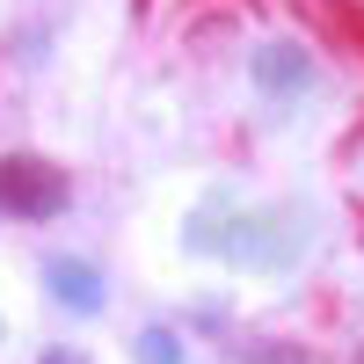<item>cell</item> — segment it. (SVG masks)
Listing matches in <instances>:
<instances>
[{
    "mask_svg": "<svg viewBox=\"0 0 364 364\" xmlns=\"http://www.w3.org/2000/svg\"><path fill=\"white\" fill-rule=\"evenodd\" d=\"M211 233H219V248L240 269H284V262H299V248H306V211H248V219H233L219 204V211H197L190 219V248H211Z\"/></svg>",
    "mask_w": 364,
    "mask_h": 364,
    "instance_id": "6da1fadb",
    "label": "cell"
},
{
    "mask_svg": "<svg viewBox=\"0 0 364 364\" xmlns=\"http://www.w3.org/2000/svg\"><path fill=\"white\" fill-rule=\"evenodd\" d=\"M0 211H15V219H58L66 211V175L44 168L37 154H8L0 161Z\"/></svg>",
    "mask_w": 364,
    "mask_h": 364,
    "instance_id": "7a4b0ae2",
    "label": "cell"
},
{
    "mask_svg": "<svg viewBox=\"0 0 364 364\" xmlns=\"http://www.w3.org/2000/svg\"><path fill=\"white\" fill-rule=\"evenodd\" d=\"M306 80H314V66H306V51L299 44H262L255 51V87L269 102H299L306 95Z\"/></svg>",
    "mask_w": 364,
    "mask_h": 364,
    "instance_id": "3957f363",
    "label": "cell"
},
{
    "mask_svg": "<svg viewBox=\"0 0 364 364\" xmlns=\"http://www.w3.org/2000/svg\"><path fill=\"white\" fill-rule=\"evenodd\" d=\"M44 284H51L58 306H73V314H95V306H102V269H95V262H80V255L44 262Z\"/></svg>",
    "mask_w": 364,
    "mask_h": 364,
    "instance_id": "277c9868",
    "label": "cell"
},
{
    "mask_svg": "<svg viewBox=\"0 0 364 364\" xmlns=\"http://www.w3.org/2000/svg\"><path fill=\"white\" fill-rule=\"evenodd\" d=\"M139 364H182V350H175L168 328H146V336H139Z\"/></svg>",
    "mask_w": 364,
    "mask_h": 364,
    "instance_id": "5b68a950",
    "label": "cell"
},
{
    "mask_svg": "<svg viewBox=\"0 0 364 364\" xmlns=\"http://www.w3.org/2000/svg\"><path fill=\"white\" fill-rule=\"evenodd\" d=\"M44 364H73V357H66V350H51V357H44Z\"/></svg>",
    "mask_w": 364,
    "mask_h": 364,
    "instance_id": "8992f818",
    "label": "cell"
},
{
    "mask_svg": "<svg viewBox=\"0 0 364 364\" xmlns=\"http://www.w3.org/2000/svg\"><path fill=\"white\" fill-rule=\"evenodd\" d=\"M350 364H364V350H357V357H350Z\"/></svg>",
    "mask_w": 364,
    "mask_h": 364,
    "instance_id": "52a82bcc",
    "label": "cell"
}]
</instances>
